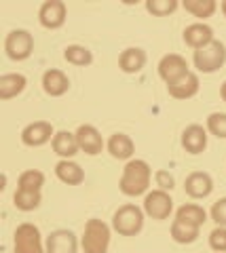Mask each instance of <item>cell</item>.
Listing matches in <instances>:
<instances>
[{
	"label": "cell",
	"instance_id": "35",
	"mask_svg": "<svg viewBox=\"0 0 226 253\" xmlns=\"http://www.w3.org/2000/svg\"><path fill=\"white\" fill-rule=\"evenodd\" d=\"M220 9H222V13H224V17H226V0H222V2H220Z\"/></svg>",
	"mask_w": 226,
	"mask_h": 253
},
{
	"label": "cell",
	"instance_id": "6",
	"mask_svg": "<svg viewBox=\"0 0 226 253\" xmlns=\"http://www.w3.org/2000/svg\"><path fill=\"white\" fill-rule=\"evenodd\" d=\"M4 51L13 61L28 59L34 51V38L28 30H13L4 38Z\"/></svg>",
	"mask_w": 226,
	"mask_h": 253
},
{
	"label": "cell",
	"instance_id": "12",
	"mask_svg": "<svg viewBox=\"0 0 226 253\" xmlns=\"http://www.w3.org/2000/svg\"><path fill=\"white\" fill-rule=\"evenodd\" d=\"M184 190L190 199H207L214 192V179L205 171H194L184 181Z\"/></svg>",
	"mask_w": 226,
	"mask_h": 253
},
{
	"label": "cell",
	"instance_id": "27",
	"mask_svg": "<svg viewBox=\"0 0 226 253\" xmlns=\"http://www.w3.org/2000/svg\"><path fill=\"white\" fill-rule=\"evenodd\" d=\"M43 194L41 192H28V190H17L13 196V205L19 211H34L41 207Z\"/></svg>",
	"mask_w": 226,
	"mask_h": 253
},
{
	"label": "cell",
	"instance_id": "1",
	"mask_svg": "<svg viewBox=\"0 0 226 253\" xmlns=\"http://www.w3.org/2000/svg\"><path fill=\"white\" fill-rule=\"evenodd\" d=\"M150 177H152V169L150 165L142 158H131L123 169V177L119 181L121 192L125 196H139L144 194L148 186H150Z\"/></svg>",
	"mask_w": 226,
	"mask_h": 253
},
{
	"label": "cell",
	"instance_id": "5",
	"mask_svg": "<svg viewBox=\"0 0 226 253\" xmlns=\"http://www.w3.org/2000/svg\"><path fill=\"white\" fill-rule=\"evenodd\" d=\"M13 253H45L41 230L34 224L26 221L17 226L13 234Z\"/></svg>",
	"mask_w": 226,
	"mask_h": 253
},
{
	"label": "cell",
	"instance_id": "19",
	"mask_svg": "<svg viewBox=\"0 0 226 253\" xmlns=\"http://www.w3.org/2000/svg\"><path fill=\"white\" fill-rule=\"evenodd\" d=\"M119 66L125 74H137L142 72L146 66V53L139 49V46H129L125 49L119 57Z\"/></svg>",
	"mask_w": 226,
	"mask_h": 253
},
{
	"label": "cell",
	"instance_id": "24",
	"mask_svg": "<svg viewBox=\"0 0 226 253\" xmlns=\"http://www.w3.org/2000/svg\"><path fill=\"white\" fill-rule=\"evenodd\" d=\"M176 217L182 219V221H186V224H192V226L201 228V226H203L205 221H207V211L201 207V205L188 203V205H182V207L176 211Z\"/></svg>",
	"mask_w": 226,
	"mask_h": 253
},
{
	"label": "cell",
	"instance_id": "31",
	"mask_svg": "<svg viewBox=\"0 0 226 253\" xmlns=\"http://www.w3.org/2000/svg\"><path fill=\"white\" fill-rule=\"evenodd\" d=\"M209 247L216 253H224L226 251V228L216 226L212 234H209Z\"/></svg>",
	"mask_w": 226,
	"mask_h": 253
},
{
	"label": "cell",
	"instance_id": "15",
	"mask_svg": "<svg viewBox=\"0 0 226 253\" xmlns=\"http://www.w3.org/2000/svg\"><path fill=\"white\" fill-rule=\"evenodd\" d=\"M167 91L171 97H176V99H190L199 93V76L194 72L184 74L182 78H178L176 83L167 84Z\"/></svg>",
	"mask_w": 226,
	"mask_h": 253
},
{
	"label": "cell",
	"instance_id": "11",
	"mask_svg": "<svg viewBox=\"0 0 226 253\" xmlns=\"http://www.w3.org/2000/svg\"><path fill=\"white\" fill-rule=\"evenodd\" d=\"M41 26L46 30H57L66 23V4L61 0H46L38 11Z\"/></svg>",
	"mask_w": 226,
	"mask_h": 253
},
{
	"label": "cell",
	"instance_id": "25",
	"mask_svg": "<svg viewBox=\"0 0 226 253\" xmlns=\"http://www.w3.org/2000/svg\"><path fill=\"white\" fill-rule=\"evenodd\" d=\"M182 6L186 9V13H190L192 17L197 19H207L212 17L218 9V2L216 0H184Z\"/></svg>",
	"mask_w": 226,
	"mask_h": 253
},
{
	"label": "cell",
	"instance_id": "32",
	"mask_svg": "<svg viewBox=\"0 0 226 253\" xmlns=\"http://www.w3.org/2000/svg\"><path fill=\"white\" fill-rule=\"evenodd\" d=\"M209 215H212V219L216 221L218 226L226 228V196L214 203V207H212V211H209Z\"/></svg>",
	"mask_w": 226,
	"mask_h": 253
},
{
	"label": "cell",
	"instance_id": "23",
	"mask_svg": "<svg viewBox=\"0 0 226 253\" xmlns=\"http://www.w3.org/2000/svg\"><path fill=\"white\" fill-rule=\"evenodd\" d=\"M199 230L201 228L192 226V224H186L182 219H174V224H171V239H174L178 245H190L199 239Z\"/></svg>",
	"mask_w": 226,
	"mask_h": 253
},
{
	"label": "cell",
	"instance_id": "21",
	"mask_svg": "<svg viewBox=\"0 0 226 253\" xmlns=\"http://www.w3.org/2000/svg\"><path fill=\"white\" fill-rule=\"evenodd\" d=\"M55 175L59 181H64L68 186H79L85 181V171L74 161H59L55 165Z\"/></svg>",
	"mask_w": 226,
	"mask_h": 253
},
{
	"label": "cell",
	"instance_id": "33",
	"mask_svg": "<svg viewBox=\"0 0 226 253\" xmlns=\"http://www.w3.org/2000/svg\"><path fill=\"white\" fill-rule=\"evenodd\" d=\"M154 179H157V186H159V190H174V186H176V181H174V175H171L169 171H165V169H159L157 173H154Z\"/></svg>",
	"mask_w": 226,
	"mask_h": 253
},
{
	"label": "cell",
	"instance_id": "29",
	"mask_svg": "<svg viewBox=\"0 0 226 253\" xmlns=\"http://www.w3.org/2000/svg\"><path fill=\"white\" fill-rule=\"evenodd\" d=\"M178 6H180V4H178L176 0H148V2H146V11L152 13V15H157V17H165V15L174 13Z\"/></svg>",
	"mask_w": 226,
	"mask_h": 253
},
{
	"label": "cell",
	"instance_id": "7",
	"mask_svg": "<svg viewBox=\"0 0 226 253\" xmlns=\"http://www.w3.org/2000/svg\"><path fill=\"white\" fill-rule=\"evenodd\" d=\"M174 211V199L165 190H152L144 199V213L152 219H167Z\"/></svg>",
	"mask_w": 226,
	"mask_h": 253
},
{
	"label": "cell",
	"instance_id": "26",
	"mask_svg": "<svg viewBox=\"0 0 226 253\" xmlns=\"http://www.w3.org/2000/svg\"><path fill=\"white\" fill-rule=\"evenodd\" d=\"M64 59L72 66H89L93 63V53L83 44H70L64 51Z\"/></svg>",
	"mask_w": 226,
	"mask_h": 253
},
{
	"label": "cell",
	"instance_id": "3",
	"mask_svg": "<svg viewBox=\"0 0 226 253\" xmlns=\"http://www.w3.org/2000/svg\"><path fill=\"white\" fill-rule=\"evenodd\" d=\"M192 63L199 72L214 74L226 63V46L220 41H212L203 49H197L192 55Z\"/></svg>",
	"mask_w": 226,
	"mask_h": 253
},
{
	"label": "cell",
	"instance_id": "14",
	"mask_svg": "<svg viewBox=\"0 0 226 253\" xmlns=\"http://www.w3.org/2000/svg\"><path fill=\"white\" fill-rule=\"evenodd\" d=\"M182 146L188 154H201L207 148V129L201 125L186 126L182 133Z\"/></svg>",
	"mask_w": 226,
	"mask_h": 253
},
{
	"label": "cell",
	"instance_id": "4",
	"mask_svg": "<svg viewBox=\"0 0 226 253\" xmlns=\"http://www.w3.org/2000/svg\"><path fill=\"white\" fill-rule=\"evenodd\" d=\"M112 228L121 236H136L137 232H142L144 228V211L137 205H123L114 211L112 215Z\"/></svg>",
	"mask_w": 226,
	"mask_h": 253
},
{
	"label": "cell",
	"instance_id": "13",
	"mask_svg": "<svg viewBox=\"0 0 226 253\" xmlns=\"http://www.w3.org/2000/svg\"><path fill=\"white\" fill-rule=\"evenodd\" d=\"M76 141H79V148L89 156H95L104 150V139L93 125H81L76 129Z\"/></svg>",
	"mask_w": 226,
	"mask_h": 253
},
{
	"label": "cell",
	"instance_id": "17",
	"mask_svg": "<svg viewBox=\"0 0 226 253\" xmlns=\"http://www.w3.org/2000/svg\"><path fill=\"white\" fill-rule=\"evenodd\" d=\"M51 144H53V152L61 156V161H70L81 150L79 141H76V133H70V131H57Z\"/></svg>",
	"mask_w": 226,
	"mask_h": 253
},
{
	"label": "cell",
	"instance_id": "16",
	"mask_svg": "<svg viewBox=\"0 0 226 253\" xmlns=\"http://www.w3.org/2000/svg\"><path fill=\"white\" fill-rule=\"evenodd\" d=\"M212 41H216L214 30L209 28L207 23H192V26H188L184 30V42L188 46H192L194 51L203 49V46H207Z\"/></svg>",
	"mask_w": 226,
	"mask_h": 253
},
{
	"label": "cell",
	"instance_id": "8",
	"mask_svg": "<svg viewBox=\"0 0 226 253\" xmlns=\"http://www.w3.org/2000/svg\"><path fill=\"white\" fill-rule=\"evenodd\" d=\"M53 137H55V131H53V125L46 121H36L21 131V141L30 148H41L46 141H53Z\"/></svg>",
	"mask_w": 226,
	"mask_h": 253
},
{
	"label": "cell",
	"instance_id": "18",
	"mask_svg": "<svg viewBox=\"0 0 226 253\" xmlns=\"http://www.w3.org/2000/svg\"><path fill=\"white\" fill-rule=\"evenodd\" d=\"M43 89L46 95H51V97H61V95L70 89V81L61 70H55V68L46 70L43 74Z\"/></svg>",
	"mask_w": 226,
	"mask_h": 253
},
{
	"label": "cell",
	"instance_id": "9",
	"mask_svg": "<svg viewBox=\"0 0 226 253\" xmlns=\"http://www.w3.org/2000/svg\"><path fill=\"white\" fill-rule=\"evenodd\" d=\"M188 72H190L188 63H186V59L182 57V55H178V53H169L159 61V76L167 84L176 83L178 78H182L184 74H188Z\"/></svg>",
	"mask_w": 226,
	"mask_h": 253
},
{
	"label": "cell",
	"instance_id": "30",
	"mask_svg": "<svg viewBox=\"0 0 226 253\" xmlns=\"http://www.w3.org/2000/svg\"><path fill=\"white\" fill-rule=\"evenodd\" d=\"M207 131L218 139H226V114L214 112L207 116Z\"/></svg>",
	"mask_w": 226,
	"mask_h": 253
},
{
	"label": "cell",
	"instance_id": "10",
	"mask_svg": "<svg viewBox=\"0 0 226 253\" xmlns=\"http://www.w3.org/2000/svg\"><path fill=\"white\" fill-rule=\"evenodd\" d=\"M76 249H79L76 234L72 230H66V228L53 230L45 245V253H76Z\"/></svg>",
	"mask_w": 226,
	"mask_h": 253
},
{
	"label": "cell",
	"instance_id": "2",
	"mask_svg": "<svg viewBox=\"0 0 226 253\" xmlns=\"http://www.w3.org/2000/svg\"><path fill=\"white\" fill-rule=\"evenodd\" d=\"M85 253H108L110 247V226L106 221L93 217L85 224V234L81 239Z\"/></svg>",
	"mask_w": 226,
	"mask_h": 253
},
{
	"label": "cell",
	"instance_id": "22",
	"mask_svg": "<svg viewBox=\"0 0 226 253\" xmlns=\"http://www.w3.org/2000/svg\"><path fill=\"white\" fill-rule=\"evenodd\" d=\"M28 78L23 74H2L0 76V99H11L23 93Z\"/></svg>",
	"mask_w": 226,
	"mask_h": 253
},
{
	"label": "cell",
	"instance_id": "34",
	"mask_svg": "<svg viewBox=\"0 0 226 253\" xmlns=\"http://www.w3.org/2000/svg\"><path fill=\"white\" fill-rule=\"evenodd\" d=\"M220 95H222V99H224V104H226V81H224L222 86H220Z\"/></svg>",
	"mask_w": 226,
	"mask_h": 253
},
{
	"label": "cell",
	"instance_id": "28",
	"mask_svg": "<svg viewBox=\"0 0 226 253\" xmlns=\"http://www.w3.org/2000/svg\"><path fill=\"white\" fill-rule=\"evenodd\" d=\"M17 190H28V192H41L45 186V173L36 171V169H28L19 175L17 181Z\"/></svg>",
	"mask_w": 226,
	"mask_h": 253
},
{
	"label": "cell",
	"instance_id": "20",
	"mask_svg": "<svg viewBox=\"0 0 226 253\" xmlns=\"http://www.w3.org/2000/svg\"><path fill=\"white\" fill-rule=\"evenodd\" d=\"M108 152L112 158H119V161H129L136 152V146L131 141L129 135L125 133H114V135L108 139Z\"/></svg>",
	"mask_w": 226,
	"mask_h": 253
}]
</instances>
